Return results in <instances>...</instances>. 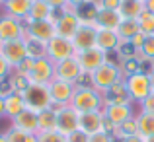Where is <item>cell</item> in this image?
<instances>
[{
  "label": "cell",
  "instance_id": "603a6c76",
  "mask_svg": "<svg viewBox=\"0 0 154 142\" xmlns=\"http://www.w3.org/2000/svg\"><path fill=\"white\" fill-rule=\"evenodd\" d=\"M117 12L123 20H139V16L144 12V2L140 0H121Z\"/></svg>",
  "mask_w": 154,
  "mask_h": 142
},
{
  "label": "cell",
  "instance_id": "8fae6325",
  "mask_svg": "<svg viewBox=\"0 0 154 142\" xmlns=\"http://www.w3.org/2000/svg\"><path fill=\"white\" fill-rule=\"evenodd\" d=\"M47 88H49V94H51L53 107H66V105H70L74 92H76V84L64 82V80H59V78H53V82Z\"/></svg>",
  "mask_w": 154,
  "mask_h": 142
},
{
  "label": "cell",
  "instance_id": "7c38bea8",
  "mask_svg": "<svg viewBox=\"0 0 154 142\" xmlns=\"http://www.w3.org/2000/svg\"><path fill=\"white\" fill-rule=\"evenodd\" d=\"M16 39H26V22L2 14L0 16V43L16 41Z\"/></svg>",
  "mask_w": 154,
  "mask_h": 142
},
{
  "label": "cell",
  "instance_id": "60d3db41",
  "mask_svg": "<svg viewBox=\"0 0 154 142\" xmlns=\"http://www.w3.org/2000/svg\"><path fill=\"white\" fill-rule=\"evenodd\" d=\"M144 10H148L150 14H154V0H146V2H144Z\"/></svg>",
  "mask_w": 154,
  "mask_h": 142
},
{
  "label": "cell",
  "instance_id": "f1b7e54d",
  "mask_svg": "<svg viewBox=\"0 0 154 142\" xmlns=\"http://www.w3.org/2000/svg\"><path fill=\"white\" fill-rule=\"evenodd\" d=\"M133 134H139V132H137V121H135V117L129 119L127 123H123L121 127H117L115 132H113V136H115V138H121V140L129 138V136H133Z\"/></svg>",
  "mask_w": 154,
  "mask_h": 142
},
{
  "label": "cell",
  "instance_id": "f546056e",
  "mask_svg": "<svg viewBox=\"0 0 154 142\" xmlns=\"http://www.w3.org/2000/svg\"><path fill=\"white\" fill-rule=\"evenodd\" d=\"M139 27L144 35H154V14H150L148 10H144L143 14L139 16Z\"/></svg>",
  "mask_w": 154,
  "mask_h": 142
},
{
  "label": "cell",
  "instance_id": "5bb4252c",
  "mask_svg": "<svg viewBox=\"0 0 154 142\" xmlns=\"http://www.w3.org/2000/svg\"><path fill=\"white\" fill-rule=\"evenodd\" d=\"M0 55L12 64V68H18L23 60L29 56L27 53V45H26V39H16V41H8V43H2L0 47Z\"/></svg>",
  "mask_w": 154,
  "mask_h": 142
},
{
  "label": "cell",
  "instance_id": "d590c367",
  "mask_svg": "<svg viewBox=\"0 0 154 142\" xmlns=\"http://www.w3.org/2000/svg\"><path fill=\"white\" fill-rule=\"evenodd\" d=\"M92 142H115V136L107 131H100L96 134H92Z\"/></svg>",
  "mask_w": 154,
  "mask_h": 142
},
{
  "label": "cell",
  "instance_id": "6da1fadb",
  "mask_svg": "<svg viewBox=\"0 0 154 142\" xmlns=\"http://www.w3.org/2000/svg\"><path fill=\"white\" fill-rule=\"evenodd\" d=\"M16 72L22 74L29 84L49 86L53 82V78H55V62L49 60L47 56H37V59L27 56V59L16 68Z\"/></svg>",
  "mask_w": 154,
  "mask_h": 142
},
{
  "label": "cell",
  "instance_id": "e0dca14e",
  "mask_svg": "<svg viewBox=\"0 0 154 142\" xmlns=\"http://www.w3.org/2000/svg\"><path fill=\"white\" fill-rule=\"evenodd\" d=\"M10 127H16L23 132H29V134H39V113L26 107L20 115H16L10 121Z\"/></svg>",
  "mask_w": 154,
  "mask_h": 142
},
{
  "label": "cell",
  "instance_id": "1f68e13d",
  "mask_svg": "<svg viewBox=\"0 0 154 142\" xmlns=\"http://www.w3.org/2000/svg\"><path fill=\"white\" fill-rule=\"evenodd\" d=\"M26 45H27V53H29L31 59L45 56V43H39V41H35V39L26 37Z\"/></svg>",
  "mask_w": 154,
  "mask_h": 142
},
{
  "label": "cell",
  "instance_id": "b9f144b4",
  "mask_svg": "<svg viewBox=\"0 0 154 142\" xmlns=\"http://www.w3.org/2000/svg\"><path fill=\"white\" fill-rule=\"evenodd\" d=\"M0 119H4V95L0 94Z\"/></svg>",
  "mask_w": 154,
  "mask_h": 142
},
{
  "label": "cell",
  "instance_id": "d6986e66",
  "mask_svg": "<svg viewBox=\"0 0 154 142\" xmlns=\"http://www.w3.org/2000/svg\"><path fill=\"white\" fill-rule=\"evenodd\" d=\"M123 22L121 14L117 10H103V8H98L96 12V18H94V26L98 29H113L117 31L119 23Z\"/></svg>",
  "mask_w": 154,
  "mask_h": 142
},
{
  "label": "cell",
  "instance_id": "4fadbf2b",
  "mask_svg": "<svg viewBox=\"0 0 154 142\" xmlns=\"http://www.w3.org/2000/svg\"><path fill=\"white\" fill-rule=\"evenodd\" d=\"M55 109H57V131L60 134L68 136L80 128V113L74 107L66 105V107H55Z\"/></svg>",
  "mask_w": 154,
  "mask_h": 142
},
{
  "label": "cell",
  "instance_id": "83f0119b",
  "mask_svg": "<svg viewBox=\"0 0 154 142\" xmlns=\"http://www.w3.org/2000/svg\"><path fill=\"white\" fill-rule=\"evenodd\" d=\"M8 142H37V134H29V132H23L16 127H10L6 131Z\"/></svg>",
  "mask_w": 154,
  "mask_h": 142
},
{
  "label": "cell",
  "instance_id": "484cf974",
  "mask_svg": "<svg viewBox=\"0 0 154 142\" xmlns=\"http://www.w3.org/2000/svg\"><path fill=\"white\" fill-rule=\"evenodd\" d=\"M139 33H140V27L137 20H123L119 23V27H117V35L121 39V45H129V41Z\"/></svg>",
  "mask_w": 154,
  "mask_h": 142
},
{
  "label": "cell",
  "instance_id": "c3c4849f",
  "mask_svg": "<svg viewBox=\"0 0 154 142\" xmlns=\"http://www.w3.org/2000/svg\"><path fill=\"white\" fill-rule=\"evenodd\" d=\"M0 47H2V43H0Z\"/></svg>",
  "mask_w": 154,
  "mask_h": 142
},
{
  "label": "cell",
  "instance_id": "3957f363",
  "mask_svg": "<svg viewBox=\"0 0 154 142\" xmlns=\"http://www.w3.org/2000/svg\"><path fill=\"white\" fill-rule=\"evenodd\" d=\"M125 90H127V97L131 103H143L148 95L152 94V84H150V76L144 70H137L133 74L125 76Z\"/></svg>",
  "mask_w": 154,
  "mask_h": 142
},
{
  "label": "cell",
  "instance_id": "d6a6232c",
  "mask_svg": "<svg viewBox=\"0 0 154 142\" xmlns=\"http://www.w3.org/2000/svg\"><path fill=\"white\" fill-rule=\"evenodd\" d=\"M37 142H66V136L59 131H45L37 134Z\"/></svg>",
  "mask_w": 154,
  "mask_h": 142
},
{
  "label": "cell",
  "instance_id": "e575fe53",
  "mask_svg": "<svg viewBox=\"0 0 154 142\" xmlns=\"http://www.w3.org/2000/svg\"><path fill=\"white\" fill-rule=\"evenodd\" d=\"M66 142H92V136L88 134V132H84V131H74L72 134H68L66 136Z\"/></svg>",
  "mask_w": 154,
  "mask_h": 142
},
{
  "label": "cell",
  "instance_id": "4316f807",
  "mask_svg": "<svg viewBox=\"0 0 154 142\" xmlns=\"http://www.w3.org/2000/svg\"><path fill=\"white\" fill-rule=\"evenodd\" d=\"M45 131H57V109L49 107L39 113V132Z\"/></svg>",
  "mask_w": 154,
  "mask_h": 142
},
{
  "label": "cell",
  "instance_id": "8d00e7d4",
  "mask_svg": "<svg viewBox=\"0 0 154 142\" xmlns=\"http://www.w3.org/2000/svg\"><path fill=\"white\" fill-rule=\"evenodd\" d=\"M140 111H144V113H152V115H154V92L143 101V103H140Z\"/></svg>",
  "mask_w": 154,
  "mask_h": 142
},
{
  "label": "cell",
  "instance_id": "ee69618b",
  "mask_svg": "<svg viewBox=\"0 0 154 142\" xmlns=\"http://www.w3.org/2000/svg\"><path fill=\"white\" fill-rule=\"evenodd\" d=\"M0 142H8V136H6V132H0Z\"/></svg>",
  "mask_w": 154,
  "mask_h": 142
},
{
  "label": "cell",
  "instance_id": "ffe728a7",
  "mask_svg": "<svg viewBox=\"0 0 154 142\" xmlns=\"http://www.w3.org/2000/svg\"><path fill=\"white\" fill-rule=\"evenodd\" d=\"M31 4H33V0H4L2 2V10H4V14L26 22L27 16H29Z\"/></svg>",
  "mask_w": 154,
  "mask_h": 142
},
{
  "label": "cell",
  "instance_id": "836d02e7",
  "mask_svg": "<svg viewBox=\"0 0 154 142\" xmlns=\"http://www.w3.org/2000/svg\"><path fill=\"white\" fill-rule=\"evenodd\" d=\"M12 72H14V68H12V64L8 62L6 59H4L2 55H0V82H4V80H8L12 76Z\"/></svg>",
  "mask_w": 154,
  "mask_h": 142
},
{
  "label": "cell",
  "instance_id": "7a4b0ae2",
  "mask_svg": "<svg viewBox=\"0 0 154 142\" xmlns=\"http://www.w3.org/2000/svg\"><path fill=\"white\" fill-rule=\"evenodd\" d=\"M70 107H74L76 111L82 115V113H92V111H100L105 107V97L103 94H100L98 90L86 84V86H76L74 97L70 101Z\"/></svg>",
  "mask_w": 154,
  "mask_h": 142
},
{
  "label": "cell",
  "instance_id": "7bdbcfd3",
  "mask_svg": "<svg viewBox=\"0 0 154 142\" xmlns=\"http://www.w3.org/2000/svg\"><path fill=\"white\" fill-rule=\"evenodd\" d=\"M148 76H150V84H152V92H154V64L150 66V70H148Z\"/></svg>",
  "mask_w": 154,
  "mask_h": 142
},
{
  "label": "cell",
  "instance_id": "f6af8a7d",
  "mask_svg": "<svg viewBox=\"0 0 154 142\" xmlns=\"http://www.w3.org/2000/svg\"><path fill=\"white\" fill-rule=\"evenodd\" d=\"M146 142H154V136H150V138H144Z\"/></svg>",
  "mask_w": 154,
  "mask_h": 142
},
{
  "label": "cell",
  "instance_id": "f35d334b",
  "mask_svg": "<svg viewBox=\"0 0 154 142\" xmlns=\"http://www.w3.org/2000/svg\"><path fill=\"white\" fill-rule=\"evenodd\" d=\"M90 0H68V6L70 8H80V6H84V4H88Z\"/></svg>",
  "mask_w": 154,
  "mask_h": 142
},
{
  "label": "cell",
  "instance_id": "5b68a950",
  "mask_svg": "<svg viewBox=\"0 0 154 142\" xmlns=\"http://www.w3.org/2000/svg\"><path fill=\"white\" fill-rule=\"evenodd\" d=\"M22 95H23V101H26V107L33 109L35 113H41L45 109L53 107L49 88L43 86V84H27L26 90L22 92Z\"/></svg>",
  "mask_w": 154,
  "mask_h": 142
},
{
  "label": "cell",
  "instance_id": "cb8c5ba5",
  "mask_svg": "<svg viewBox=\"0 0 154 142\" xmlns=\"http://www.w3.org/2000/svg\"><path fill=\"white\" fill-rule=\"evenodd\" d=\"M55 10H53V6L47 0H33V4H31V10H29V16H27V20H53L55 18ZM26 20V22H27Z\"/></svg>",
  "mask_w": 154,
  "mask_h": 142
},
{
  "label": "cell",
  "instance_id": "74e56055",
  "mask_svg": "<svg viewBox=\"0 0 154 142\" xmlns=\"http://www.w3.org/2000/svg\"><path fill=\"white\" fill-rule=\"evenodd\" d=\"M47 2L53 6V10H55V12H59V10L63 12L64 8L68 6V0H47Z\"/></svg>",
  "mask_w": 154,
  "mask_h": 142
},
{
  "label": "cell",
  "instance_id": "9c48e42d",
  "mask_svg": "<svg viewBox=\"0 0 154 142\" xmlns=\"http://www.w3.org/2000/svg\"><path fill=\"white\" fill-rule=\"evenodd\" d=\"M57 35L55 18L53 20H27L26 22V37L35 39L39 43H47Z\"/></svg>",
  "mask_w": 154,
  "mask_h": 142
},
{
  "label": "cell",
  "instance_id": "d4e9b609",
  "mask_svg": "<svg viewBox=\"0 0 154 142\" xmlns=\"http://www.w3.org/2000/svg\"><path fill=\"white\" fill-rule=\"evenodd\" d=\"M135 121H137V132H139L143 138L154 136V115L152 113L139 111L135 115Z\"/></svg>",
  "mask_w": 154,
  "mask_h": 142
},
{
  "label": "cell",
  "instance_id": "52a82bcc",
  "mask_svg": "<svg viewBox=\"0 0 154 142\" xmlns=\"http://www.w3.org/2000/svg\"><path fill=\"white\" fill-rule=\"evenodd\" d=\"M103 115H105V121L113 128H117L123 123H127L129 119L135 117V107H133L131 101H111V103H105Z\"/></svg>",
  "mask_w": 154,
  "mask_h": 142
},
{
  "label": "cell",
  "instance_id": "2e32d148",
  "mask_svg": "<svg viewBox=\"0 0 154 142\" xmlns=\"http://www.w3.org/2000/svg\"><path fill=\"white\" fill-rule=\"evenodd\" d=\"M96 37H98V27L90 22H82L80 29L76 31V35L72 37V45H74V51H88V49L96 47Z\"/></svg>",
  "mask_w": 154,
  "mask_h": 142
},
{
  "label": "cell",
  "instance_id": "277c9868",
  "mask_svg": "<svg viewBox=\"0 0 154 142\" xmlns=\"http://www.w3.org/2000/svg\"><path fill=\"white\" fill-rule=\"evenodd\" d=\"M121 76H123V70H121L115 62L107 60V62L102 64L96 72L90 74V86L94 88V90H98L100 94L105 95L117 82H121Z\"/></svg>",
  "mask_w": 154,
  "mask_h": 142
},
{
  "label": "cell",
  "instance_id": "bcb514c9",
  "mask_svg": "<svg viewBox=\"0 0 154 142\" xmlns=\"http://www.w3.org/2000/svg\"><path fill=\"white\" fill-rule=\"evenodd\" d=\"M2 2H4V0H0V8H2Z\"/></svg>",
  "mask_w": 154,
  "mask_h": 142
},
{
  "label": "cell",
  "instance_id": "ac0fdd59",
  "mask_svg": "<svg viewBox=\"0 0 154 142\" xmlns=\"http://www.w3.org/2000/svg\"><path fill=\"white\" fill-rule=\"evenodd\" d=\"M105 128V115L103 109L100 111H92V113H82L80 115V131L88 132V134H96V132Z\"/></svg>",
  "mask_w": 154,
  "mask_h": 142
},
{
  "label": "cell",
  "instance_id": "44dd1931",
  "mask_svg": "<svg viewBox=\"0 0 154 142\" xmlns=\"http://www.w3.org/2000/svg\"><path fill=\"white\" fill-rule=\"evenodd\" d=\"M23 109H26V101H23L22 92H10L8 95H4V117L6 119L12 121Z\"/></svg>",
  "mask_w": 154,
  "mask_h": 142
},
{
  "label": "cell",
  "instance_id": "30bf717a",
  "mask_svg": "<svg viewBox=\"0 0 154 142\" xmlns=\"http://www.w3.org/2000/svg\"><path fill=\"white\" fill-rule=\"evenodd\" d=\"M76 60H78V64H80V68H82V72H84V76H90L92 72H96L102 64L107 62V53L102 51L100 47H92V49H88V51H80V53H76Z\"/></svg>",
  "mask_w": 154,
  "mask_h": 142
},
{
  "label": "cell",
  "instance_id": "7402d4cb",
  "mask_svg": "<svg viewBox=\"0 0 154 142\" xmlns=\"http://www.w3.org/2000/svg\"><path fill=\"white\" fill-rule=\"evenodd\" d=\"M96 47H100L109 55L111 51H117L121 47V39L117 31L113 29H98V37H96Z\"/></svg>",
  "mask_w": 154,
  "mask_h": 142
},
{
  "label": "cell",
  "instance_id": "8992f818",
  "mask_svg": "<svg viewBox=\"0 0 154 142\" xmlns=\"http://www.w3.org/2000/svg\"><path fill=\"white\" fill-rule=\"evenodd\" d=\"M55 26H57V35L72 41V37L76 35V31L82 26V18L78 16V10H76V8L66 6L63 10V14L55 16Z\"/></svg>",
  "mask_w": 154,
  "mask_h": 142
},
{
  "label": "cell",
  "instance_id": "4dcf8cb0",
  "mask_svg": "<svg viewBox=\"0 0 154 142\" xmlns=\"http://www.w3.org/2000/svg\"><path fill=\"white\" fill-rule=\"evenodd\" d=\"M139 56L154 64V35H146L143 47L139 49Z\"/></svg>",
  "mask_w": 154,
  "mask_h": 142
},
{
  "label": "cell",
  "instance_id": "9a60e30c",
  "mask_svg": "<svg viewBox=\"0 0 154 142\" xmlns=\"http://www.w3.org/2000/svg\"><path fill=\"white\" fill-rule=\"evenodd\" d=\"M55 78L64 80V82H70V84H76V86L82 82L84 72H82V68H80L76 56L66 59V60H60V62L55 64Z\"/></svg>",
  "mask_w": 154,
  "mask_h": 142
},
{
  "label": "cell",
  "instance_id": "ba28073f",
  "mask_svg": "<svg viewBox=\"0 0 154 142\" xmlns=\"http://www.w3.org/2000/svg\"><path fill=\"white\" fill-rule=\"evenodd\" d=\"M76 55L74 51V45H72L70 39H64L60 35H55L51 41L45 43V56L53 62H60V60H66V59H72Z\"/></svg>",
  "mask_w": 154,
  "mask_h": 142
},
{
  "label": "cell",
  "instance_id": "7dc6e473",
  "mask_svg": "<svg viewBox=\"0 0 154 142\" xmlns=\"http://www.w3.org/2000/svg\"><path fill=\"white\" fill-rule=\"evenodd\" d=\"M140 2H146V0H140Z\"/></svg>",
  "mask_w": 154,
  "mask_h": 142
},
{
  "label": "cell",
  "instance_id": "ab89813d",
  "mask_svg": "<svg viewBox=\"0 0 154 142\" xmlns=\"http://www.w3.org/2000/svg\"><path fill=\"white\" fill-rule=\"evenodd\" d=\"M121 142H146V140H144L140 134H133V136H129V138H125V140H121Z\"/></svg>",
  "mask_w": 154,
  "mask_h": 142
}]
</instances>
